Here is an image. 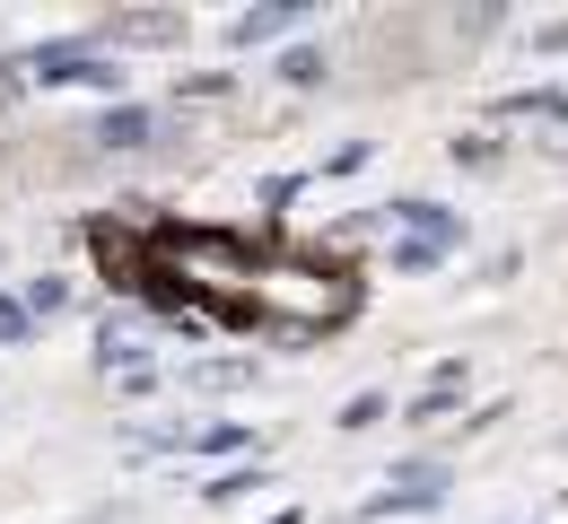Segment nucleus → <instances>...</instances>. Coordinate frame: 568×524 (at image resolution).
Returning a JSON list of instances; mask_svg holds the SVG:
<instances>
[{"instance_id": "1", "label": "nucleus", "mask_w": 568, "mask_h": 524, "mask_svg": "<svg viewBox=\"0 0 568 524\" xmlns=\"http://www.w3.org/2000/svg\"><path fill=\"white\" fill-rule=\"evenodd\" d=\"M158 132H166V123H158L149 105H114V114L97 123V150H149Z\"/></svg>"}, {"instance_id": "2", "label": "nucleus", "mask_w": 568, "mask_h": 524, "mask_svg": "<svg viewBox=\"0 0 568 524\" xmlns=\"http://www.w3.org/2000/svg\"><path fill=\"white\" fill-rule=\"evenodd\" d=\"M306 18V0H272V9H254V18H236V44H263V35H281Z\"/></svg>"}, {"instance_id": "3", "label": "nucleus", "mask_w": 568, "mask_h": 524, "mask_svg": "<svg viewBox=\"0 0 568 524\" xmlns=\"http://www.w3.org/2000/svg\"><path fill=\"white\" fill-rule=\"evenodd\" d=\"M245 490H263V472H227V481H211V499H219V507H236Z\"/></svg>"}, {"instance_id": "4", "label": "nucleus", "mask_w": 568, "mask_h": 524, "mask_svg": "<svg viewBox=\"0 0 568 524\" xmlns=\"http://www.w3.org/2000/svg\"><path fill=\"white\" fill-rule=\"evenodd\" d=\"M27 332H36V315H27L18 298H0V341H27Z\"/></svg>"}, {"instance_id": "5", "label": "nucleus", "mask_w": 568, "mask_h": 524, "mask_svg": "<svg viewBox=\"0 0 568 524\" xmlns=\"http://www.w3.org/2000/svg\"><path fill=\"white\" fill-rule=\"evenodd\" d=\"M376 420H385V393H358L351 411H342V429H376Z\"/></svg>"}, {"instance_id": "6", "label": "nucleus", "mask_w": 568, "mask_h": 524, "mask_svg": "<svg viewBox=\"0 0 568 524\" xmlns=\"http://www.w3.org/2000/svg\"><path fill=\"white\" fill-rule=\"evenodd\" d=\"M281 79H297V88H315V79H324V53H288V62H281Z\"/></svg>"}]
</instances>
